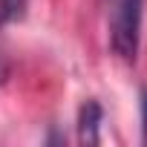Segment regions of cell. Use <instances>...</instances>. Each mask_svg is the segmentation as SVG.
Segmentation results:
<instances>
[{"label":"cell","instance_id":"cell-1","mask_svg":"<svg viewBox=\"0 0 147 147\" xmlns=\"http://www.w3.org/2000/svg\"><path fill=\"white\" fill-rule=\"evenodd\" d=\"M141 18H144V0H115L110 23V46L121 61H136L138 55Z\"/></svg>","mask_w":147,"mask_h":147},{"label":"cell","instance_id":"cell-2","mask_svg":"<svg viewBox=\"0 0 147 147\" xmlns=\"http://www.w3.org/2000/svg\"><path fill=\"white\" fill-rule=\"evenodd\" d=\"M104 121V110L98 101H87L78 113V136L84 144H98V130Z\"/></svg>","mask_w":147,"mask_h":147},{"label":"cell","instance_id":"cell-3","mask_svg":"<svg viewBox=\"0 0 147 147\" xmlns=\"http://www.w3.org/2000/svg\"><path fill=\"white\" fill-rule=\"evenodd\" d=\"M29 0H0V26H9L26 15Z\"/></svg>","mask_w":147,"mask_h":147},{"label":"cell","instance_id":"cell-4","mask_svg":"<svg viewBox=\"0 0 147 147\" xmlns=\"http://www.w3.org/2000/svg\"><path fill=\"white\" fill-rule=\"evenodd\" d=\"M141 138L147 144V90H141Z\"/></svg>","mask_w":147,"mask_h":147},{"label":"cell","instance_id":"cell-5","mask_svg":"<svg viewBox=\"0 0 147 147\" xmlns=\"http://www.w3.org/2000/svg\"><path fill=\"white\" fill-rule=\"evenodd\" d=\"M3 75H6V66H3V63H0V81H3Z\"/></svg>","mask_w":147,"mask_h":147}]
</instances>
